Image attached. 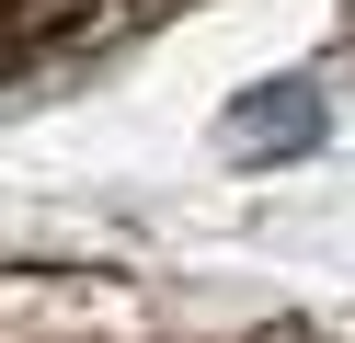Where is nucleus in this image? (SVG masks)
<instances>
[{
  "instance_id": "1",
  "label": "nucleus",
  "mask_w": 355,
  "mask_h": 343,
  "mask_svg": "<svg viewBox=\"0 0 355 343\" xmlns=\"http://www.w3.org/2000/svg\"><path fill=\"white\" fill-rule=\"evenodd\" d=\"M218 149H230L241 172L321 149V80L298 69V80H263V91H241V103H230V126H218Z\"/></svg>"
}]
</instances>
